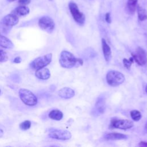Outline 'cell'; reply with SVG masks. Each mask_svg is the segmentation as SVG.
Masks as SVG:
<instances>
[{
	"label": "cell",
	"mask_w": 147,
	"mask_h": 147,
	"mask_svg": "<svg viewBox=\"0 0 147 147\" xmlns=\"http://www.w3.org/2000/svg\"><path fill=\"white\" fill-rule=\"evenodd\" d=\"M59 63L60 65L65 68H71L83 64V60L80 59L76 58L71 52L63 51L61 52Z\"/></svg>",
	"instance_id": "obj_1"
},
{
	"label": "cell",
	"mask_w": 147,
	"mask_h": 147,
	"mask_svg": "<svg viewBox=\"0 0 147 147\" xmlns=\"http://www.w3.org/2000/svg\"><path fill=\"white\" fill-rule=\"evenodd\" d=\"M18 95L22 102L27 106H34L37 103V96L31 91L28 89H20Z\"/></svg>",
	"instance_id": "obj_2"
},
{
	"label": "cell",
	"mask_w": 147,
	"mask_h": 147,
	"mask_svg": "<svg viewBox=\"0 0 147 147\" xmlns=\"http://www.w3.org/2000/svg\"><path fill=\"white\" fill-rule=\"evenodd\" d=\"M107 83L113 87H116L121 84L125 81L124 75L117 71H110L106 75Z\"/></svg>",
	"instance_id": "obj_3"
},
{
	"label": "cell",
	"mask_w": 147,
	"mask_h": 147,
	"mask_svg": "<svg viewBox=\"0 0 147 147\" xmlns=\"http://www.w3.org/2000/svg\"><path fill=\"white\" fill-rule=\"evenodd\" d=\"M52 54L48 53L41 56H39L34 59L30 63V66L33 69L37 70L45 67L52 61Z\"/></svg>",
	"instance_id": "obj_4"
},
{
	"label": "cell",
	"mask_w": 147,
	"mask_h": 147,
	"mask_svg": "<svg viewBox=\"0 0 147 147\" xmlns=\"http://www.w3.org/2000/svg\"><path fill=\"white\" fill-rule=\"evenodd\" d=\"M68 7L71 14L75 22L80 25H83L85 22V16L83 13L80 11L78 5L75 2H71L68 4Z\"/></svg>",
	"instance_id": "obj_5"
},
{
	"label": "cell",
	"mask_w": 147,
	"mask_h": 147,
	"mask_svg": "<svg viewBox=\"0 0 147 147\" xmlns=\"http://www.w3.org/2000/svg\"><path fill=\"white\" fill-rule=\"evenodd\" d=\"M133 126V122L127 119H121L117 118H113L111 120L110 128H117L123 130L130 129Z\"/></svg>",
	"instance_id": "obj_6"
},
{
	"label": "cell",
	"mask_w": 147,
	"mask_h": 147,
	"mask_svg": "<svg viewBox=\"0 0 147 147\" xmlns=\"http://www.w3.org/2000/svg\"><path fill=\"white\" fill-rule=\"evenodd\" d=\"M38 24L41 29L48 33H52L55 26L53 20L48 16H44L40 18Z\"/></svg>",
	"instance_id": "obj_7"
},
{
	"label": "cell",
	"mask_w": 147,
	"mask_h": 147,
	"mask_svg": "<svg viewBox=\"0 0 147 147\" xmlns=\"http://www.w3.org/2000/svg\"><path fill=\"white\" fill-rule=\"evenodd\" d=\"M48 136L50 138L59 140H67L71 138V133L65 130L60 129H53L51 130L48 134Z\"/></svg>",
	"instance_id": "obj_8"
},
{
	"label": "cell",
	"mask_w": 147,
	"mask_h": 147,
	"mask_svg": "<svg viewBox=\"0 0 147 147\" xmlns=\"http://www.w3.org/2000/svg\"><path fill=\"white\" fill-rule=\"evenodd\" d=\"M134 60L140 65H144L147 63V54L146 51L141 47H138L132 53Z\"/></svg>",
	"instance_id": "obj_9"
},
{
	"label": "cell",
	"mask_w": 147,
	"mask_h": 147,
	"mask_svg": "<svg viewBox=\"0 0 147 147\" xmlns=\"http://www.w3.org/2000/svg\"><path fill=\"white\" fill-rule=\"evenodd\" d=\"M18 17L11 13L10 14L5 16L2 20L1 23L3 27L9 28L17 25L18 23Z\"/></svg>",
	"instance_id": "obj_10"
},
{
	"label": "cell",
	"mask_w": 147,
	"mask_h": 147,
	"mask_svg": "<svg viewBox=\"0 0 147 147\" xmlns=\"http://www.w3.org/2000/svg\"><path fill=\"white\" fill-rule=\"evenodd\" d=\"M58 95L62 98L69 99L75 95V91L71 88L64 87L58 91Z\"/></svg>",
	"instance_id": "obj_11"
},
{
	"label": "cell",
	"mask_w": 147,
	"mask_h": 147,
	"mask_svg": "<svg viewBox=\"0 0 147 147\" xmlns=\"http://www.w3.org/2000/svg\"><path fill=\"white\" fill-rule=\"evenodd\" d=\"M36 76L41 80L48 79L51 76V72L47 68H42L36 70Z\"/></svg>",
	"instance_id": "obj_12"
},
{
	"label": "cell",
	"mask_w": 147,
	"mask_h": 147,
	"mask_svg": "<svg viewBox=\"0 0 147 147\" xmlns=\"http://www.w3.org/2000/svg\"><path fill=\"white\" fill-rule=\"evenodd\" d=\"M102 47L105 59L106 61H109L111 57V51L109 45L103 38L102 39Z\"/></svg>",
	"instance_id": "obj_13"
},
{
	"label": "cell",
	"mask_w": 147,
	"mask_h": 147,
	"mask_svg": "<svg viewBox=\"0 0 147 147\" xmlns=\"http://www.w3.org/2000/svg\"><path fill=\"white\" fill-rule=\"evenodd\" d=\"M104 138L108 140H121L126 139L127 136L119 133H108L104 135Z\"/></svg>",
	"instance_id": "obj_14"
},
{
	"label": "cell",
	"mask_w": 147,
	"mask_h": 147,
	"mask_svg": "<svg viewBox=\"0 0 147 147\" xmlns=\"http://www.w3.org/2000/svg\"><path fill=\"white\" fill-rule=\"evenodd\" d=\"M30 11V10L28 7L24 6V5H21L20 6L17 7L16 9H14L12 11L11 13L17 16L18 17L20 16H24L29 14Z\"/></svg>",
	"instance_id": "obj_15"
},
{
	"label": "cell",
	"mask_w": 147,
	"mask_h": 147,
	"mask_svg": "<svg viewBox=\"0 0 147 147\" xmlns=\"http://www.w3.org/2000/svg\"><path fill=\"white\" fill-rule=\"evenodd\" d=\"M0 47L6 49H12L14 48V44L9 38L0 34Z\"/></svg>",
	"instance_id": "obj_16"
},
{
	"label": "cell",
	"mask_w": 147,
	"mask_h": 147,
	"mask_svg": "<svg viewBox=\"0 0 147 147\" xmlns=\"http://www.w3.org/2000/svg\"><path fill=\"white\" fill-rule=\"evenodd\" d=\"M48 116L52 119L56 120V121H60L63 118V114L59 110L54 109L51 110L49 112Z\"/></svg>",
	"instance_id": "obj_17"
},
{
	"label": "cell",
	"mask_w": 147,
	"mask_h": 147,
	"mask_svg": "<svg viewBox=\"0 0 147 147\" xmlns=\"http://www.w3.org/2000/svg\"><path fill=\"white\" fill-rule=\"evenodd\" d=\"M138 0H128L127 2V10L130 14H133L136 9V5Z\"/></svg>",
	"instance_id": "obj_18"
},
{
	"label": "cell",
	"mask_w": 147,
	"mask_h": 147,
	"mask_svg": "<svg viewBox=\"0 0 147 147\" xmlns=\"http://www.w3.org/2000/svg\"><path fill=\"white\" fill-rule=\"evenodd\" d=\"M137 13L138 18L140 21H143L147 20V13L142 7L139 6L137 7Z\"/></svg>",
	"instance_id": "obj_19"
},
{
	"label": "cell",
	"mask_w": 147,
	"mask_h": 147,
	"mask_svg": "<svg viewBox=\"0 0 147 147\" xmlns=\"http://www.w3.org/2000/svg\"><path fill=\"white\" fill-rule=\"evenodd\" d=\"M130 116L135 121H138L141 118V113L136 110H133L130 112Z\"/></svg>",
	"instance_id": "obj_20"
},
{
	"label": "cell",
	"mask_w": 147,
	"mask_h": 147,
	"mask_svg": "<svg viewBox=\"0 0 147 147\" xmlns=\"http://www.w3.org/2000/svg\"><path fill=\"white\" fill-rule=\"evenodd\" d=\"M31 126V122L29 120H26L24 121V122H21L20 124V128L22 130H28Z\"/></svg>",
	"instance_id": "obj_21"
},
{
	"label": "cell",
	"mask_w": 147,
	"mask_h": 147,
	"mask_svg": "<svg viewBox=\"0 0 147 147\" xmlns=\"http://www.w3.org/2000/svg\"><path fill=\"white\" fill-rule=\"evenodd\" d=\"M133 61H134V59L133 57H130L129 60L124 58L123 60V63L125 67L127 68L128 69H129L132 63H133Z\"/></svg>",
	"instance_id": "obj_22"
},
{
	"label": "cell",
	"mask_w": 147,
	"mask_h": 147,
	"mask_svg": "<svg viewBox=\"0 0 147 147\" xmlns=\"http://www.w3.org/2000/svg\"><path fill=\"white\" fill-rule=\"evenodd\" d=\"M8 59V56L6 52L0 49V62L3 63L5 62Z\"/></svg>",
	"instance_id": "obj_23"
},
{
	"label": "cell",
	"mask_w": 147,
	"mask_h": 147,
	"mask_svg": "<svg viewBox=\"0 0 147 147\" xmlns=\"http://www.w3.org/2000/svg\"><path fill=\"white\" fill-rule=\"evenodd\" d=\"M105 20L109 24H110L111 22V16H110V13H107L105 14Z\"/></svg>",
	"instance_id": "obj_24"
},
{
	"label": "cell",
	"mask_w": 147,
	"mask_h": 147,
	"mask_svg": "<svg viewBox=\"0 0 147 147\" xmlns=\"http://www.w3.org/2000/svg\"><path fill=\"white\" fill-rule=\"evenodd\" d=\"M30 2V0H18V3L21 5H26Z\"/></svg>",
	"instance_id": "obj_25"
},
{
	"label": "cell",
	"mask_w": 147,
	"mask_h": 147,
	"mask_svg": "<svg viewBox=\"0 0 147 147\" xmlns=\"http://www.w3.org/2000/svg\"><path fill=\"white\" fill-rule=\"evenodd\" d=\"M13 61L15 63H20L21 61V57L20 56H17V57L14 58Z\"/></svg>",
	"instance_id": "obj_26"
},
{
	"label": "cell",
	"mask_w": 147,
	"mask_h": 147,
	"mask_svg": "<svg viewBox=\"0 0 147 147\" xmlns=\"http://www.w3.org/2000/svg\"><path fill=\"white\" fill-rule=\"evenodd\" d=\"M138 145L140 146H145V147H147V142L146 141H141L139 143Z\"/></svg>",
	"instance_id": "obj_27"
},
{
	"label": "cell",
	"mask_w": 147,
	"mask_h": 147,
	"mask_svg": "<svg viewBox=\"0 0 147 147\" xmlns=\"http://www.w3.org/2000/svg\"><path fill=\"white\" fill-rule=\"evenodd\" d=\"M4 134V133H3V131L0 128V138H1L2 137H3Z\"/></svg>",
	"instance_id": "obj_28"
},
{
	"label": "cell",
	"mask_w": 147,
	"mask_h": 147,
	"mask_svg": "<svg viewBox=\"0 0 147 147\" xmlns=\"http://www.w3.org/2000/svg\"><path fill=\"white\" fill-rule=\"evenodd\" d=\"M145 130L147 131V122H146V124H145Z\"/></svg>",
	"instance_id": "obj_29"
},
{
	"label": "cell",
	"mask_w": 147,
	"mask_h": 147,
	"mask_svg": "<svg viewBox=\"0 0 147 147\" xmlns=\"http://www.w3.org/2000/svg\"><path fill=\"white\" fill-rule=\"evenodd\" d=\"M9 2H13V1H15L16 0H7Z\"/></svg>",
	"instance_id": "obj_30"
},
{
	"label": "cell",
	"mask_w": 147,
	"mask_h": 147,
	"mask_svg": "<svg viewBox=\"0 0 147 147\" xmlns=\"http://www.w3.org/2000/svg\"><path fill=\"white\" fill-rule=\"evenodd\" d=\"M145 91H146V92L147 93V85L146 86V88H145Z\"/></svg>",
	"instance_id": "obj_31"
},
{
	"label": "cell",
	"mask_w": 147,
	"mask_h": 147,
	"mask_svg": "<svg viewBox=\"0 0 147 147\" xmlns=\"http://www.w3.org/2000/svg\"><path fill=\"white\" fill-rule=\"evenodd\" d=\"M1 89H0V94H1Z\"/></svg>",
	"instance_id": "obj_32"
}]
</instances>
